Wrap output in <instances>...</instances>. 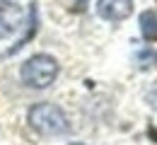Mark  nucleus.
<instances>
[{
  "label": "nucleus",
  "mask_w": 157,
  "mask_h": 145,
  "mask_svg": "<svg viewBox=\"0 0 157 145\" xmlns=\"http://www.w3.org/2000/svg\"><path fill=\"white\" fill-rule=\"evenodd\" d=\"M58 75V63L53 61L51 56L39 53V56H32L29 61L22 65V80L29 85V87H36L44 90L56 80Z\"/></svg>",
  "instance_id": "nucleus-1"
},
{
  "label": "nucleus",
  "mask_w": 157,
  "mask_h": 145,
  "mask_svg": "<svg viewBox=\"0 0 157 145\" xmlns=\"http://www.w3.org/2000/svg\"><path fill=\"white\" fill-rule=\"evenodd\" d=\"M29 124L34 131H39L44 135H60L68 131V119L53 104H36L29 111Z\"/></svg>",
  "instance_id": "nucleus-2"
},
{
  "label": "nucleus",
  "mask_w": 157,
  "mask_h": 145,
  "mask_svg": "<svg viewBox=\"0 0 157 145\" xmlns=\"http://www.w3.org/2000/svg\"><path fill=\"white\" fill-rule=\"evenodd\" d=\"M20 24H22V10L7 0H0V39L10 36Z\"/></svg>",
  "instance_id": "nucleus-3"
},
{
  "label": "nucleus",
  "mask_w": 157,
  "mask_h": 145,
  "mask_svg": "<svg viewBox=\"0 0 157 145\" xmlns=\"http://www.w3.org/2000/svg\"><path fill=\"white\" fill-rule=\"evenodd\" d=\"M97 10L104 20H126L133 10V0H99L97 2Z\"/></svg>",
  "instance_id": "nucleus-4"
},
{
  "label": "nucleus",
  "mask_w": 157,
  "mask_h": 145,
  "mask_svg": "<svg viewBox=\"0 0 157 145\" xmlns=\"http://www.w3.org/2000/svg\"><path fill=\"white\" fill-rule=\"evenodd\" d=\"M140 32L145 39H157V15L155 12H143L140 15Z\"/></svg>",
  "instance_id": "nucleus-5"
},
{
  "label": "nucleus",
  "mask_w": 157,
  "mask_h": 145,
  "mask_svg": "<svg viewBox=\"0 0 157 145\" xmlns=\"http://www.w3.org/2000/svg\"><path fill=\"white\" fill-rule=\"evenodd\" d=\"M73 145H80V143H73Z\"/></svg>",
  "instance_id": "nucleus-6"
}]
</instances>
